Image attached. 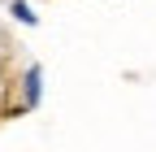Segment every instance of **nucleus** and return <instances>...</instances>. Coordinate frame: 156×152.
Segmentation results:
<instances>
[{
	"instance_id": "nucleus-1",
	"label": "nucleus",
	"mask_w": 156,
	"mask_h": 152,
	"mask_svg": "<svg viewBox=\"0 0 156 152\" xmlns=\"http://www.w3.org/2000/svg\"><path fill=\"white\" fill-rule=\"evenodd\" d=\"M39 91H44V74H39V65H30L26 70V104L39 100Z\"/></svg>"
},
{
	"instance_id": "nucleus-2",
	"label": "nucleus",
	"mask_w": 156,
	"mask_h": 152,
	"mask_svg": "<svg viewBox=\"0 0 156 152\" xmlns=\"http://www.w3.org/2000/svg\"><path fill=\"white\" fill-rule=\"evenodd\" d=\"M13 17H17V22H35V13L22 5V0H13Z\"/></svg>"
}]
</instances>
